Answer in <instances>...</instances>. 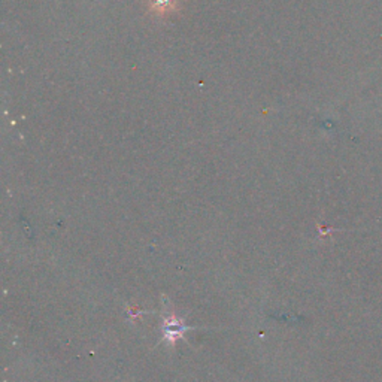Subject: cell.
<instances>
[{"label": "cell", "mask_w": 382, "mask_h": 382, "mask_svg": "<svg viewBox=\"0 0 382 382\" xmlns=\"http://www.w3.org/2000/svg\"><path fill=\"white\" fill-rule=\"evenodd\" d=\"M193 329L196 327H190L184 323V318H179L175 314H167L163 317V324H162L163 342H167L172 345V347H175L177 340L182 339L184 333Z\"/></svg>", "instance_id": "obj_1"}]
</instances>
